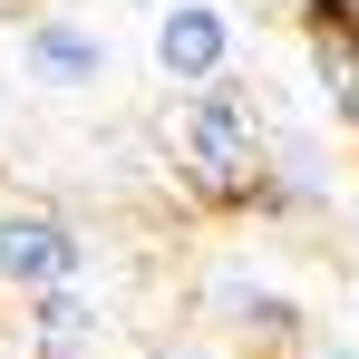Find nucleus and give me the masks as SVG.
Segmentation results:
<instances>
[{"mask_svg": "<svg viewBox=\"0 0 359 359\" xmlns=\"http://www.w3.org/2000/svg\"><path fill=\"white\" fill-rule=\"evenodd\" d=\"M301 359H359V330H330V340H301Z\"/></svg>", "mask_w": 359, "mask_h": 359, "instance_id": "6e6552de", "label": "nucleus"}, {"mask_svg": "<svg viewBox=\"0 0 359 359\" xmlns=\"http://www.w3.org/2000/svg\"><path fill=\"white\" fill-rule=\"evenodd\" d=\"M301 68L320 117L359 146V0H301Z\"/></svg>", "mask_w": 359, "mask_h": 359, "instance_id": "39448f33", "label": "nucleus"}, {"mask_svg": "<svg viewBox=\"0 0 359 359\" xmlns=\"http://www.w3.org/2000/svg\"><path fill=\"white\" fill-rule=\"evenodd\" d=\"M233 49H243V20L224 0H165L146 20V68L165 88H204V78H233Z\"/></svg>", "mask_w": 359, "mask_h": 359, "instance_id": "20e7f679", "label": "nucleus"}, {"mask_svg": "<svg viewBox=\"0 0 359 359\" xmlns=\"http://www.w3.org/2000/svg\"><path fill=\"white\" fill-rule=\"evenodd\" d=\"M204 301H214V320L233 330L243 350H301V340H311L301 301L272 292V282H252V272H214V282H204Z\"/></svg>", "mask_w": 359, "mask_h": 359, "instance_id": "423d86ee", "label": "nucleus"}, {"mask_svg": "<svg viewBox=\"0 0 359 359\" xmlns=\"http://www.w3.org/2000/svg\"><path fill=\"white\" fill-rule=\"evenodd\" d=\"M126 10H146V20H156V10H165V0H126Z\"/></svg>", "mask_w": 359, "mask_h": 359, "instance_id": "9b49d317", "label": "nucleus"}, {"mask_svg": "<svg viewBox=\"0 0 359 359\" xmlns=\"http://www.w3.org/2000/svg\"><path fill=\"white\" fill-rule=\"evenodd\" d=\"M20 330H29V359H97L107 350V292L97 282H59V292L20 301Z\"/></svg>", "mask_w": 359, "mask_h": 359, "instance_id": "0eeeda50", "label": "nucleus"}, {"mask_svg": "<svg viewBox=\"0 0 359 359\" xmlns=\"http://www.w3.org/2000/svg\"><path fill=\"white\" fill-rule=\"evenodd\" d=\"M88 233L68 224V204L29 194V184H0V301H39L59 282H88Z\"/></svg>", "mask_w": 359, "mask_h": 359, "instance_id": "f03ea898", "label": "nucleus"}, {"mask_svg": "<svg viewBox=\"0 0 359 359\" xmlns=\"http://www.w3.org/2000/svg\"><path fill=\"white\" fill-rule=\"evenodd\" d=\"M340 224H350V252H359V194H350V214H340Z\"/></svg>", "mask_w": 359, "mask_h": 359, "instance_id": "9d476101", "label": "nucleus"}, {"mask_svg": "<svg viewBox=\"0 0 359 359\" xmlns=\"http://www.w3.org/2000/svg\"><path fill=\"white\" fill-rule=\"evenodd\" d=\"M0 350H10V320H0Z\"/></svg>", "mask_w": 359, "mask_h": 359, "instance_id": "f8f14e48", "label": "nucleus"}, {"mask_svg": "<svg viewBox=\"0 0 359 359\" xmlns=\"http://www.w3.org/2000/svg\"><path fill=\"white\" fill-rule=\"evenodd\" d=\"M10 59H20L29 88H49V97H88V88H107L117 39H107L97 20H78V10H29L20 39H10Z\"/></svg>", "mask_w": 359, "mask_h": 359, "instance_id": "7ed1b4c3", "label": "nucleus"}, {"mask_svg": "<svg viewBox=\"0 0 359 359\" xmlns=\"http://www.w3.org/2000/svg\"><path fill=\"white\" fill-rule=\"evenodd\" d=\"M0 359H10V350H0Z\"/></svg>", "mask_w": 359, "mask_h": 359, "instance_id": "ddd939ff", "label": "nucleus"}, {"mask_svg": "<svg viewBox=\"0 0 359 359\" xmlns=\"http://www.w3.org/2000/svg\"><path fill=\"white\" fill-rule=\"evenodd\" d=\"M136 359H204V350H184V340H146Z\"/></svg>", "mask_w": 359, "mask_h": 359, "instance_id": "1a4fd4ad", "label": "nucleus"}, {"mask_svg": "<svg viewBox=\"0 0 359 359\" xmlns=\"http://www.w3.org/2000/svg\"><path fill=\"white\" fill-rule=\"evenodd\" d=\"M156 156H165V175H175L184 204H204V214H262V184H272V117L252 107L243 78L165 88V107H156Z\"/></svg>", "mask_w": 359, "mask_h": 359, "instance_id": "f257e3e1", "label": "nucleus"}]
</instances>
